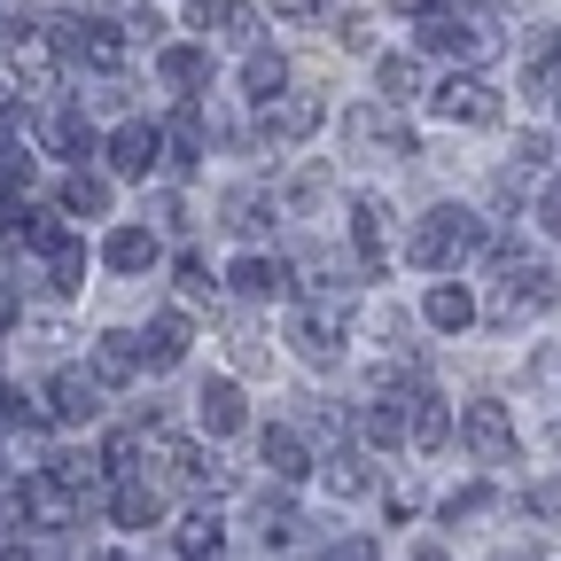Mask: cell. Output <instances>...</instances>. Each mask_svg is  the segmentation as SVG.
Here are the masks:
<instances>
[{
  "label": "cell",
  "instance_id": "36",
  "mask_svg": "<svg viewBox=\"0 0 561 561\" xmlns=\"http://www.w3.org/2000/svg\"><path fill=\"white\" fill-rule=\"evenodd\" d=\"M180 289H187V297H210V289H219V280H210V265H203L195 250L180 257Z\"/></svg>",
  "mask_w": 561,
  "mask_h": 561
},
{
  "label": "cell",
  "instance_id": "24",
  "mask_svg": "<svg viewBox=\"0 0 561 561\" xmlns=\"http://www.w3.org/2000/svg\"><path fill=\"white\" fill-rule=\"evenodd\" d=\"M172 553H180V561H227V530H219V515H187V523L172 530Z\"/></svg>",
  "mask_w": 561,
  "mask_h": 561
},
{
  "label": "cell",
  "instance_id": "41",
  "mask_svg": "<svg viewBox=\"0 0 561 561\" xmlns=\"http://www.w3.org/2000/svg\"><path fill=\"white\" fill-rule=\"evenodd\" d=\"M530 515H561V476H546V483L530 491Z\"/></svg>",
  "mask_w": 561,
  "mask_h": 561
},
{
  "label": "cell",
  "instance_id": "35",
  "mask_svg": "<svg viewBox=\"0 0 561 561\" xmlns=\"http://www.w3.org/2000/svg\"><path fill=\"white\" fill-rule=\"evenodd\" d=\"M320 561H382V546H375L367 530H351V538H335V546H328Z\"/></svg>",
  "mask_w": 561,
  "mask_h": 561
},
{
  "label": "cell",
  "instance_id": "19",
  "mask_svg": "<svg viewBox=\"0 0 561 561\" xmlns=\"http://www.w3.org/2000/svg\"><path fill=\"white\" fill-rule=\"evenodd\" d=\"M203 149H210L203 110H172V125H164V164H172V172H195V164H203Z\"/></svg>",
  "mask_w": 561,
  "mask_h": 561
},
{
  "label": "cell",
  "instance_id": "40",
  "mask_svg": "<svg viewBox=\"0 0 561 561\" xmlns=\"http://www.w3.org/2000/svg\"><path fill=\"white\" fill-rule=\"evenodd\" d=\"M538 227H546V234H553V242H561V180H553V187H546V195H538Z\"/></svg>",
  "mask_w": 561,
  "mask_h": 561
},
{
  "label": "cell",
  "instance_id": "13",
  "mask_svg": "<svg viewBox=\"0 0 561 561\" xmlns=\"http://www.w3.org/2000/svg\"><path fill=\"white\" fill-rule=\"evenodd\" d=\"M227 280H234L242 297H257V305H273V297H289V289H297V273H289V257H265V250H242Z\"/></svg>",
  "mask_w": 561,
  "mask_h": 561
},
{
  "label": "cell",
  "instance_id": "28",
  "mask_svg": "<svg viewBox=\"0 0 561 561\" xmlns=\"http://www.w3.org/2000/svg\"><path fill=\"white\" fill-rule=\"evenodd\" d=\"M62 210L70 219H110V180L102 172H70L62 180Z\"/></svg>",
  "mask_w": 561,
  "mask_h": 561
},
{
  "label": "cell",
  "instance_id": "21",
  "mask_svg": "<svg viewBox=\"0 0 561 561\" xmlns=\"http://www.w3.org/2000/svg\"><path fill=\"white\" fill-rule=\"evenodd\" d=\"M140 359H149L157 375L180 367V359H187V320H180V312H157L149 328H140Z\"/></svg>",
  "mask_w": 561,
  "mask_h": 561
},
{
  "label": "cell",
  "instance_id": "45",
  "mask_svg": "<svg viewBox=\"0 0 561 561\" xmlns=\"http://www.w3.org/2000/svg\"><path fill=\"white\" fill-rule=\"evenodd\" d=\"M110 561H133V553H110Z\"/></svg>",
  "mask_w": 561,
  "mask_h": 561
},
{
  "label": "cell",
  "instance_id": "20",
  "mask_svg": "<svg viewBox=\"0 0 561 561\" xmlns=\"http://www.w3.org/2000/svg\"><path fill=\"white\" fill-rule=\"evenodd\" d=\"M157 257H164V242H157L149 227H117V234L102 242V265H110V273H157Z\"/></svg>",
  "mask_w": 561,
  "mask_h": 561
},
{
  "label": "cell",
  "instance_id": "1",
  "mask_svg": "<svg viewBox=\"0 0 561 561\" xmlns=\"http://www.w3.org/2000/svg\"><path fill=\"white\" fill-rule=\"evenodd\" d=\"M405 257L430 265V273H453V265H468V257H491V227L476 219V210H460V203H437L430 219L413 227Z\"/></svg>",
  "mask_w": 561,
  "mask_h": 561
},
{
  "label": "cell",
  "instance_id": "10",
  "mask_svg": "<svg viewBox=\"0 0 561 561\" xmlns=\"http://www.w3.org/2000/svg\"><path fill=\"white\" fill-rule=\"evenodd\" d=\"M157 164H164V133H157V125L133 117V125L110 133V172H117V180H149Z\"/></svg>",
  "mask_w": 561,
  "mask_h": 561
},
{
  "label": "cell",
  "instance_id": "31",
  "mask_svg": "<svg viewBox=\"0 0 561 561\" xmlns=\"http://www.w3.org/2000/svg\"><path fill=\"white\" fill-rule=\"evenodd\" d=\"M320 483L335 491V500H359V491H367V460L351 453V445H335V453L320 460Z\"/></svg>",
  "mask_w": 561,
  "mask_h": 561
},
{
  "label": "cell",
  "instance_id": "8",
  "mask_svg": "<svg viewBox=\"0 0 561 561\" xmlns=\"http://www.w3.org/2000/svg\"><path fill=\"white\" fill-rule=\"evenodd\" d=\"M359 437L375 445V453H398V445H413V390H375L367 405H359Z\"/></svg>",
  "mask_w": 561,
  "mask_h": 561
},
{
  "label": "cell",
  "instance_id": "2",
  "mask_svg": "<svg viewBox=\"0 0 561 561\" xmlns=\"http://www.w3.org/2000/svg\"><path fill=\"white\" fill-rule=\"evenodd\" d=\"M460 445H468L483 468H507V460L523 453V437H515V413H507L500 398H476V405H460Z\"/></svg>",
  "mask_w": 561,
  "mask_h": 561
},
{
  "label": "cell",
  "instance_id": "15",
  "mask_svg": "<svg viewBox=\"0 0 561 561\" xmlns=\"http://www.w3.org/2000/svg\"><path fill=\"white\" fill-rule=\"evenodd\" d=\"M195 421H203V437H234L242 421H250V413H242V382H227V375L203 382V390H195Z\"/></svg>",
  "mask_w": 561,
  "mask_h": 561
},
{
  "label": "cell",
  "instance_id": "44",
  "mask_svg": "<svg viewBox=\"0 0 561 561\" xmlns=\"http://www.w3.org/2000/svg\"><path fill=\"white\" fill-rule=\"evenodd\" d=\"M413 561H453V553H445V546H421V553H413Z\"/></svg>",
  "mask_w": 561,
  "mask_h": 561
},
{
  "label": "cell",
  "instance_id": "34",
  "mask_svg": "<svg viewBox=\"0 0 561 561\" xmlns=\"http://www.w3.org/2000/svg\"><path fill=\"white\" fill-rule=\"evenodd\" d=\"M265 219H273V203H265L257 187L227 195V227H234V234H265Z\"/></svg>",
  "mask_w": 561,
  "mask_h": 561
},
{
  "label": "cell",
  "instance_id": "27",
  "mask_svg": "<svg viewBox=\"0 0 561 561\" xmlns=\"http://www.w3.org/2000/svg\"><path fill=\"white\" fill-rule=\"evenodd\" d=\"M157 70H164V87L195 94V87H210V47H164Z\"/></svg>",
  "mask_w": 561,
  "mask_h": 561
},
{
  "label": "cell",
  "instance_id": "46",
  "mask_svg": "<svg viewBox=\"0 0 561 561\" xmlns=\"http://www.w3.org/2000/svg\"><path fill=\"white\" fill-rule=\"evenodd\" d=\"M39 561H55V553H39Z\"/></svg>",
  "mask_w": 561,
  "mask_h": 561
},
{
  "label": "cell",
  "instance_id": "23",
  "mask_svg": "<svg viewBox=\"0 0 561 561\" xmlns=\"http://www.w3.org/2000/svg\"><path fill=\"white\" fill-rule=\"evenodd\" d=\"M413 445L421 453H445L453 445V405L437 390H413Z\"/></svg>",
  "mask_w": 561,
  "mask_h": 561
},
{
  "label": "cell",
  "instance_id": "38",
  "mask_svg": "<svg viewBox=\"0 0 561 561\" xmlns=\"http://www.w3.org/2000/svg\"><path fill=\"white\" fill-rule=\"evenodd\" d=\"M390 9H398V16H421V24H430V16H453L460 0H390Z\"/></svg>",
  "mask_w": 561,
  "mask_h": 561
},
{
  "label": "cell",
  "instance_id": "29",
  "mask_svg": "<svg viewBox=\"0 0 561 561\" xmlns=\"http://www.w3.org/2000/svg\"><path fill=\"white\" fill-rule=\"evenodd\" d=\"M242 87H250V102H280V87H289V62H280L273 47H250V62H242Z\"/></svg>",
  "mask_w": 561,
  "mask_h": 561
},
{
  "label": "cell",
  "instance_id": "39",
  "mask_svg": "<svg viewBox=\"0 0 561 561\" xmlns=\"http://www.w3.org/2000/svg\"><path fill=\"white\" fill-rule=\"evenodd\" d=\"M491 500H483V491H453V500H445V523H468V515H483Z\"/></svg>",
  "mask_w": 561,
  "mask_h": 561
},
{
  "label": "cell",
  "instance_id": "32",
  "mask_svg": "<svg viewBox=\"0 0 561 561\" xmlns=\"http://www.w3.org/2000/svg\"><path fill=\"white\" fill-rule=\"evenodd\" d=\"M47 289H62V297H70V289H87V250L70 242V234L47 250Z\"/></svg>",
  "mask_w": 561,
  "mask_h": 561
},
{
  "label": "cell",
  "instance_id": "7",
  "mask_svg": "<svg viewBox=\"0 0 561 561\" xmlns=\"http://www.w3.org/2000/svg\"><path fill=\"white\" fill-rule=\"evenodd\" d=\"M289 343H297L305 367H335L343 359V305H305L289 320Z\"/></svg>",
  "mask_w": 561,
  "mask_h": 561
},
{
  "label": "cell",
  "instance_id": "18",
  "mask_svg": "<svg viewBox=\"0 0 561 561\" xmlns=\"http://www.w3.org/2000/svg\"><path fill=\"white\" fill-rule=\"evenodd\" d=\"M257 460L273 468V483H305L312 476V453L297 430H257Z\"/></svg>",
  "mask_w": 561,
  "mask_h": 561
},
{
  "label": "cell",
  "instance_id": "4",
  "mask_svg": "<svg viewBox=\"0 0 561 561\" xmlns=\"http://www.w3.org/2000/svg\"><path fill=\"white\" fill-rule=\"evenodd\" d=\"M430 110L445 117V125H500V87H491V79H476V70H453V79L430 94Z\"/></svg>",
  "mask_w": 561,
  "mask_h": 561
},
{
  "label": "cell",
  "instance_id": "33",
  "mask_svg": "<svg viewBox=\"0 0 561 561\" xmlns=\"http://www.w3.org/2000/svg\"><path fill=\"white\" fill-rule=\"evenodd\" d=\"M187 24L195 32H250V9L242 0H187Z\"/></svg>",
  "mask_w": 561,
  "mask_h": 561
},
{
  "label": "cell",
  "instance_id": "16",
  "mask_svg": "<svg viewBox=\"0 0 561 561\" xmlns=\"http://www.w3.org/2000/svg\"><path fill=\"white\" fill-rule=\"evenodd\" d=\"M343 133L359 140V149H382V157H421V140H413L398 117H382V110H351V117H343Z\"/></svg>",
  "mask_w": 561,
  "mask_h": 561
},
{
  "label": "cell",
  "instance_id": "43",
  "mask_svg": "<svg viewBox=\"0 0 561 561\" xmlns=\"http://www.w3.org/2000/svg\"><path fill=\"white\" fill-rule=\"evenodd\" d=\"M9 328H16V289L0 280V335H9Z\"/></svg>",
  "mask_w": 561,
  "mask_h": 561
},
{
  "label": "cell",
  "instance_id": "12",
  "mask_svg": "<svg viewBox=\"0 0 561 561\" xmlns=\"http://www.w3.org/2000/svg\"><path fill=\"white\" fill-rule=\"evenodd\" d=\"M320 125H328V102H320V94H280V102H265V133L280 140V149L312 140Z\"/></svg>",
  "mask_w": 561,
  "mask_h": 561
},
{
  "label": "cell",
  "instance_id": "42",
  "mask_svg": "<svg viewBox=\"0 0 561 561\" xmlns=\"http://www.w3.org/2000/svg\"><path fill=\"white\" fill-rule=\"evenodd\" d=\"M16 125H24V102H16L9 87H0V133H16Z\"/></svg>",
  "mask_w": 561,
  "mask_h": 561
},
{
  "label": "cell",
  "instance_id": "26",
  "mask_svg": "<svg viewBox=\"0 0 561 561\" xmlns=\"http://www.w3.org/2000/svg\"><path fill=\"white\" fill-rule=\"evenodd\" d=\"M375 87H382V102H421V94H430V79H421L413 55H382L375 62Z\"/></svg>",
  "mask_w": 561,
  "mask_h": 561
},
{
  "label": "cell",
  "instance_id": "3",
  "mask_svg": "<svg viewBox=\"0 0 561 561\" xmlns=\"http://www.w3.org/2000/svg\"><path fill=\"white\" fill-rule=\"evenodd\" d=\"M47 47H55L62 62H87V70H117V62H125V39H117L102 16H55V24H47Z\"/></svg>",
  "mask_w": 561,
  "mask_h": 561
},
{
  "label": "cell",
  "instance_id": "9",
  "mask_svg": "<svg viewBox=\"0 0 561 561\" xmlns=\"http://www.w3.org/2000/svg\"><path fill=\"white\" fill-rule=\"evenodd\" d=\"M421 47H437V55H460V62H483V55H500V39H491V24H476V16H430L421 24Z\"/></svg>",
  "mask_w": 561,
  "mask_h": 561
},
{
  "label": "cell",
  "instance_id": "5",
  "mask_svg": "<svg viewBox=\"0 0 561 561\" xmlns=\"http://www.w3.org/2000/svg\"><path fill=\"white\" fill-rule=\"evenodd\" d=\"M16 515L32 523V530H70V523H79V491H70L62 476H24L16 483Z\"/></svg>",
  "mask_w": 561,
  "mask_h": 561
},
{
  "label": "cell",
  "instance_id": "30",
  "mask_svg": "<svg viewBox=\"0 0 561 561\" xmlns=\"http://www.w3.org/2000/svg\"><path fill=\"white\" fill-rule=\"evenodd\" d=\"M297 530H305V523H297L289 500H265V507H257V538H265V553L289 561V553H297Z\"/></svg>",
  "mask_w": 561,
  "mask_h": 561
},
{
  "label": "cell",
  "instance_id": "25",
  "mask_svg": "<svg viewBox=\"0 0 561 561\" xmlns=\"http://www.w3.org/2000/svg\"><path fill=\"white\" fill-rule=\"evenodd\" d=\"M110 515H117V530H157L164 500H157L149 483H117V491H110Z\"/></svg>",
  "mask_w": 561,
  "mask_h": 561
},
{
  "label": "cell",
  "instance_id": "22",
  "mask_svg": "<svg viewBox=\"0 0 561 561\" xmlns=\"http://www.w3.org/2000/svg\"><path fill=\"white\" fill-rule=\"evenodd\" d=\"M140 367H149V359H140V335H125V328L94 335V375H102V382H133Z\"/></svg>",
  "mask_w": 561,
  "mask_h": 561
},
{
  "label": "cell",
  "instance_id": "11",
  "mask_svg": "<svg viewBox=\"0 0 561 561\" xmlns=\"http://www.w3.org/2000/svg\"><path fill=\"white\" fill-rule=\"evenodd\" d=\"M351 242H359V265H367V273H390L398 242H390V210H382L375 195H351Z\"/></svg>",
  "mask_w": 561,
  "mask_h": 561
},
{
  "label": "cell",
  "instance_id": "37",
  "mask_svg": "<svg viewBox=\"0 0 561 561\" xmlns=\"http://www.w3.org/2000/svg\"><path fill=\"white\" fill-rule=\"evenodd\" d=\"M9 430H32V405L16 390H0V437H9Z\"/></svg>",
  "mask_w": 561,
  "mask_h": 561
},
{
  "label": "cell",
  "instance_id": "6",
  "mask_svg": "<svg viewBox=\"0 0 561 561\" xmlns=\"http://www.w3.org/2000/svg\"><path fill=\"white\" fill-rule=\"evenodd\" d=\"M94 413H102V375H87V367H55V375H47V421L87 430Z\"/></svg>",
  "mask_w": 561,
  "mask_h": 561
},
{
  "label": "cell",
  "instance_id": "17",
  "mask_svg": "<svg viewBox=\"0 0 561 561\" xmlns=\"http://www.w3.org/2000/svg\"><path fill=\"white\" fill-rule=\"evenodd\" d=\"M421 320L445 328V335L476 328V297H468V280H430V297H421Z\"/></svg>",
  "mask_w": 561,
  "mask_h": 561
},
{
  "label": "cell",
  "instance_id": "14",
  "mask_svg": "<svg viewBox=\"0 0 561 561\" xmlns=\"http://www.w3.org/2000/svg\"><path fill=\"white\" fill-rule=\"evenodd\" d=\"M39 149H47V157H94V125H87V110L55 102V110L39 117Z\"/></svg>",
  "mask_w": 561,
  "mask_h": 561
}]
</instances>
